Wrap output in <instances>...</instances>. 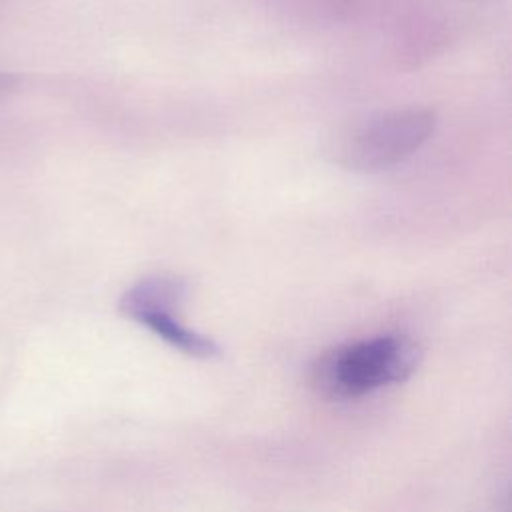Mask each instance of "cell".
I'll return each instance as SVG.
<instances>
[{
    "instance_id": "cell-1",
    "label": "cell",
    "mask_w": 512,
    "mask_h": 512,
    "mask_svg": "<svg viewBox=\"0 0 512 512\" xmlns=\"http://www.w3.org/2000/svg\"><path fill=\"white\" fill-rule=\"evenodd\" d=\"M420 350L402 334H380L338 346L312 366V386L330 400H358L400 384L418 366Z\"/></svg>"
},
{
    "instance_id": "cell-2",
    "label": "cell",
    "mask_w": 512,
    "mask_h": 512,
    "mask_svg": "<svg viewBox=\"0 0 512 512\" xmlns=\"http://www.w3.org/2000/svg\"><path fill=\"white\" fill-rule=\"evenodd\" d=\"M432 128L434 116L428 110L410 108L380 114L346 136L340 160L350 170H384L416 152Z\"/></svg>"
},
{
    "instance_id": "cell-3",
    "label": "cell",
    "mask_w": 512,
    "mask_h": 512,
    "mask_svg": "<svg viewBox=\"0 0 512 512\" xmlns=\"http://www.w3.org/2000/svg\"><path fill=\"white\" fill-rule=\"evenodd\" d=\"M186 298V284L174 276H152L134 284L124 292L120 310L124 316L148 328L172 348L194 356L212 358L218 346L212 338L184 326L178 310Z\"/></svg>"
},
{
    "instance_id": "cell-4",
    "label": "cell",
    "mask_w": 512,
    "mask_h": 512,
    "mask_svg": "<svg viewBox=\"0 0 512 512\" xmlns=\"http://www.w3.org/2000/svg\"><path fill=\"white\" fill-rule=\"evenodd\" d=\"M12 82H14V78H12V76H4V74H0V90L8 88Z\"/></svg>"
}]
</instances>
